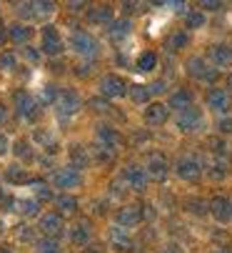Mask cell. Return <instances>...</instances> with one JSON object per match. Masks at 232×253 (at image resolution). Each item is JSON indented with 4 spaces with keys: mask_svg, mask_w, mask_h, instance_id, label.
I'll use <instances>...</instances> for the list:
<instances>
[{
    "mask_svg": "<svg viewBox=\"0 0 232 253\" xmlns=\"http://www.w3.org/2000/svg\"><path fill=\"white\" fill-rule=\"evenodd\" d=\"M70 45H72L75 53L88 55V58H93V55L98 53V43H95V38H93L90 33H85V30H75V33L70 35Z\"/></svg>",
    "mask_w": 232,
    "mask_h": 253,
    "instance_id": "1",
    "label": "cell"
},
{
    "mask_svg": "<svg viewBox=\"0 0 232 253\" xmlns=\"http://www.w3.org/2000/svg\"><path fill=\"white\" fill-rule=\"evenodd\" d=\"M40 50L48 53V55H58L63 50V38H60V33L53 25L43 28V45H40Z\"/></svg>",
    "mask_w": 232,
    "mask_h": 253,
    "instance_id": "2",
    "label": "cell"
},
{
    "mask_svg": "<svg viewBox=\"0 0 232 253\" xmlns=\"http://www.w3.org/2000/svg\"><path fill=\"white\" fill-rule=\"evenodd\" d=\"M53 183H55L58 188H75L77 183H80V170H77L75 166L60 168V170L53 175Z\"/></svg>",
    "mask_w": 232,
    "mask_h": 253,
    "instance_id": "3",
    "label": "cell"
},
{
    "mask_svg": "<svg viewBox=\"0 0 232 253\" xmlns=\"http://www.w3.org/2000/svg\"><path fill=\"white\" fill-rule=\"evenodd\" d=\"M100 90H102L107 98H120V95L128 93V85H125V81L118 78V76H105V78L100 81Z\"/></svg>",
    "mask_w": 232,
    "mask_h": 253,
    "instance_id": "4",
    "label": "cell"
},
{
    "mask_svg": "<svg viewBox=\"0 0 232 253\" xmlns=\"http://www.w3.org/2000/svg\"><path fill=\"white\" fill-rule=\"evenodd\" d=\"M40 231L45 236H50V238H58V236H63L65 223H63V218H60L58 213H45L43 218H40Z\"/></svg>",
    "mask_w": 232,
    "mask_h": 253,
    "instance_id": "5",
    "label": "cell"
},
{
    "mask_svg": "<svg viewBox=\"0 0 232 253\" xmlns=\"http://www.w3.org/2000/svg\"><path fill=\"white\" fill-rule=\"evenodd\" d=\"M123 178H125V183H128V186H130L133 191H142V188H145V183H147V178H150V175H147V170H145V168H137V166H130V168L125 170V175H123Z\"/></svg>",
    "mask_w": 232,
    "mask_h": 253,
    "instance_id": "6",
    "label": "cell"
},
{
    "mask_svg": "<svg viewBox=\"0 0 232 253\" xmlns=\"http://www.w3.org/2000/svg\"><path fill=\"white\" fill-rule=\"evenodd\" d=\"M177 126H180L182 130H198V128L202 126V113L198 111V108H185L182 116H180V121H177Z\"/></svg>",
    "mask_w": 232,
    "mask_h": 253,
    "instance_id": "7",
    "label": "cell"
},
{
    "mask_svg": "<svg viewBox=\"0 0 232 253\" xmlns=\"http://www.w3.org/2000/svg\"><path fill=\"white\" fill-rule=\"evenodd\" d=\"M187 70H190V76H195V78H200V81H212V78H215V70H210L202 58H190Z\"/></svg>",
    "mask_w": 232,
    "mask_h": 253,
    "instance_id": "8",
    "label": "cell"
},
{
    "mask_svg": "<svg viewBox=\"0 0 232 253\" xmlns=\"http://www.w3.org/2000/svg\"><path fill=\"white\" fill-rule=\"evenodd\" d=\"M210 211H212V215H215L220 223H227V221L232 218V201H227V198H215V201L210 203Z\"/></svg>",
    "mask_w": 232,
    "mask_h": 253,
    "instance_id": "9",
    "label": "cell"
},
{
    "mask_svg": "<svg viewBox=\"0 0 232 253\" xmlns=\"http://www.w3.org/2000/svg\"><path fill=\"white\" fill-rule=\"evenodd\" d=\"M58 105H60L63 116H70V113H75L77 108H80V98H77V93H72V90H63L58 95Z\"/></svg>",
    "mask_w": 232,
    "mask_h": 253,
    "instance_id": "10",
    "label": "cell"
},
{
    "mask_svg": "<svg viewBox=\"0 0 232 253\" xmlns=\"http://www.w3.org/2000/svg\"><path fill=\"white\" fill-rule=\"evenodd\" d=\"M140 208L137 206H125L120 213H118V223L123 226V228H133V226H137L140 223Z\"/></svg>",
    "mask_w": 232,
    "mask_h": 253,
    "instance_id": "11",
    "label": "cell"
},
{
    "mask_svg": "<svg viewBox=\"0 0 232 253\" xmlns=\"http://www.w3.org/2000/svg\"><path fill=\"white\" fill-rule=\"evenodd\" d=\"M177 173H180V178L195 180V178H200L202 168H200V163H198V161H192V158H182V161H180V166H177Z\"/></svg>",
    "mask_w": 232,
    "mask_h": 253,
    "instance_id": "12",
    "label": "cell"
},
{
    "mask_svg": "<svg viewBox=\"0 0 232 253\" xmlns=\"http://www.w3.org/2000/svg\"><path fill=\"white\" fill-rule=\"evenodd\" d=\"M15 105H18V113L23 116V118H33L35 116V100H33V95L30 93H18L15 95Z\"/></svg>",
    "mask_w": 232,
    "mask_h": 253,
    "instance_id": "13",
    "label": "cell"
},
{
    "mask_svg": "<svg viewBox=\"0 0 232 253\" xmlns=\"http://www.w3.org/2000/svg\"><path fill=\"white\" fill-rule=\"evenodd\" d=\"M145 170H147V175H152V178H165V173H167V163H165L163 156H150Z\"/></svg>",
    "mask_w": 232,
    "mask_h": 253,
    "instance_id": "14",
    "label": "cell"
},
{
    "mask_svg": "<svg viewBox=\"0 0 232 253\" xmlns=\"http://www.w3.org/2000/svg\"><path fill=\"white\" fill-rule=\"evenodd\" d=\"M207 105L215 108V111H227V105H230V95H227V90H222V88L210 90V95H207Z\"/></svg>",
    "mask_w": 232,
    "mask_h": 253,
    "instance_id": "15",
    "label": "cell"
},
{
    "mask_svg": "<svg viewBox=\"0 0 232 253\" xmlns=\"http://www.w3.org/2000/svg\"><path fill=\"white\" fill-rule=\"evenodd\" d=\"M210 58H212V63H215L217 68H227V65L232 63V50H230L227 45H215V48L210 50Z\"/></svg>",
    "mask_w": 232,
    "mask_h": 253,
    "instance_id": "16",
    "label": "cell"
},
{
    "mask_svg": "<svg viewBox=\"0 0 232 253\" xmlns=\"http://www.w3.org/2000/svg\"><path fill=\"white\" fill-rule=\"evenodd\" d=\"M110 243L118 248V251H130V248H133V243H130L125 228H120V226H115V228L110 231Z\"/></svg>",
    "mask_w": 232,
    "mask_h": 253,
    "instance_id": "17",
    "label": "cell"
},
{
    "mask_svg": "<svg viewBox=\"0 0 232 253\" xmlns=\"http://www.w3.org/2000/svg\"><path fill=\"white\" fill-rule=\"evenodd\" d=\"M165 118H167V108L160 105V103L150 105V108H147V113H145V121H147L150 126H158V123H163Z\"/></svg>",
    "mask_w": 232,
    "mask_h": 253,
    "instance_id": "18",
    "label": "cell"
},
{
    "mask_svg": "<svg viewBox=\"0 0 232 253\" xmlns=\"http://www.w3.org/2000/svg\"><path fill=\"white\" fill-rule=\"evenodd\" d=\"M33 3V13L35 18H45V15H53L55 13V0H30Z\"/></svg>",
    "mask_w": 232,
    "mask_h": 253,
    "instance_id": "19",
    "label": "cell"
},
{
    "mask_svg": "<svg viewBox=\"0 0 232 253\" xmlns=\"http://www.w3.org/2000/svg\"><path fill=\"white\" fill-rule=\"evenodd\" d=\"M130 20H118V23H112V28H110V38L115 41V43H120L123 38H128L130 35Z\"/></svg>",
    "mask_w": 232,
    "mask_h": 253,
    "instance_id": "20",
    "label": "cell"
},
{
    "mask_svg": "<svg viewBox=\"0 0 232 253\" xmlns=\"http://www.w3.org/2000/svg\"><path fill=\"white\" fill-rule=\"evenodd\" d=\"M88 20H90V23H100V25H107V23L112 20V10H110L107 5L93 8V10L88 13Z\"/></svg>",
    "mask_w": 232,
    "mask_h": 253,
    "instance_id": "21",
    "label": "cell"
},
{
    "mask_svg": "<svg viewBox=\"0 0 232 253\" xmlns=\"http://www.w3.org/2000/svg\"><path fill=\"white\" fill-rule=\"evenodd\" d=\"M30 35H33V30L28 25H13L10 28V41L13 43H28Z\"/></svg>",
    "mask_w": 232,
    "mask_h": 253,
    "instance_id": "22",
    "label": "cell"
},
{
    "mask_svg": "<svg viewBox=\"0 0 232 253\" xmlns=\"http://www.w3.org/2000/svg\"><path fill=\"white\" fill-rule=\"evenodd\" d=\"M155 65H158V55H155V53H142V55L137 58V70H142V73L152 70Z\"/></svg>",
    "mask_w": 232,
    "mask_h": 253,
    "instance_id": "23",
    "label": "cell"
},
{
    "mask_svg": "<svg viewBox=\"0 0 232 253\" xmlns=\"http://www.w3.org/2000/svg\"><path fill=\"white\" fill-rule=\"evenodd\" d=\"M98 138L102 143V148H107V151H115V146H118V135L112 130H98Z\"/></svg>",
    "mask_w": 232,
    "mask_h": 253,
    "instance_id": "24",
    "label": "cell"
},
{
    "mask_svg": "<svg viewBox=\"0 0 232 253\" xmlns=\"http://www.w3.org/2000/svg\"><path fill=\"white\" fill-rule=\"evenodd\" d=\"M190 100H192V95L187 90H177L170 98V108H190Z\"/></svg>",
    "mask_w": 232,
    "mask_h": 253,
    "instance_id": "25",
    "label": "cell"
},
{
    "mask_svg": "<svg viewBox=\"0 0 232 253\" xmlns=\"http://www.w3.org/2000/svg\"><path fill=\"white\" fill-rule=\"evenodd\" d=\"M70 236H72V243H77V246H80V243H88V241H90V228L80 223V226H75V228H72Z\"/></svg>",
    "mask_w": 232,
    "mask_h": 253,
    "instance_id": "26",
    "label": "cell"
},
{
    "mask_svg": "<svg viewBox=\"0 0 232 253\" xmlns=\"http://www.w3.org/2000/svg\"><path fill=\"white\" fill-rule=\"evenodd\" d=\"M37 253H60V246L55 238H43V241H37Z\"/></svg>",
    "mask_w": 232,
    "mask_h": 253,
    "instance_id": "27",
    "label": "cell"
},
{
    "mask_svg": "<svg viewBox=\"0 0 232 253\" xmlns=\"http://www.w3.org/2000/svg\"><path fill=\"white\" fill-rule=\"evenodd\" d=\"M55 203H58V208H60V211H65V213H72V211L77 208V201H75L72 196H60Z\"/></svg>",
    "mask_w": 232,
    "mask_h": 253,
    "instance_id": "28",
    "label": "cell"
},
{
    "mask_svg": "<svg viewBox=\"0 0 232 253\" xmlns=\"http://www.w3.org/2000/svg\"><path fill=\"white\" fill-rule=\"evenodd\" d=\"M182 45H187V33H175L172 38L167 41V48H172V50H177Z\"/></svg>",
    "mask_w": 232,
    "mask_h": 253,
    "instance_id": "29",
    "label": "cell"
},
{
    "mask_svg": "<svg viewBox=\"0 0 232 253\" xmlns=\"http://www.w3.org/2000/svg\"><path fill=\"white\" fill-rule=\"evenodd\" d=\"M202 23H205L202 13H187V28H200Z\"/></svg>",
    "mask_w": 232,
    "mask_h": 253,
    "instance_id": "30",
    "label": "cell"
},
{
    "mask_svg": "<svg viewBox=\"0 0 232 253\" xmlns=\"http://www.w3.org/2000/svg\"><path fill=\"white\" fill-rule=\"evenodd\" d=\"M0 68H3V70H13L15 68V55L13 53H3V55H0Z\"/></svg>",
    "mask_w": 232,
    "mask_h": 253,
    "instance_id": "31",
    "label": "cell"
},
{
    "mask_svg": "<svg viewBox=\"0 0 232 253\" xmlns=\"http://www.w3.org/2000/svg\"><path fill=\"white\" fill-rule=\"evenodd\" d=\"M20 213H25V215H35L37 213V201H23L20 203Z\"/></svg>",
    "mask_w": 232,
    "mask_h": 253,
    "instance_id": "32",
    "label": "cell"
},
{
    "mask_svg": "<svg viewBox=\"0 0 232 253\" xmlns=\"http://www.w3.org/2000/svg\"><path fill=\"white\" fill-rule=\"evenodd\" d=\"M8 178L15 180V183H23V180H25V170H18V166H13V168L8 170Z\"/></svg>",
    "mask_w": 232,
    "mask_h": 253,
    "instance_id": "33",
    "label": "cell"
},
{
    "mask_svg": "<svg viewBox=\"0 0 232 253\" xmlns=\"http://www.w3.org/2000/svg\"><path fill=\"white\" fill-rule=\"evenodd\" d=\"M202 10H217L220 8V0H198Z\"/></svg>",
    "mask_w": 232,
    "mask_h": 253,
    "instance_id": "34",
    "label": "cell"
},
{
    "mask_svg": "<svg viewBox=\"0 0 232 253\" xmlns=\"http://www.w3.org/2000/svg\"><path fill=\"white\" fill-rule=\"evenodd\" d=\"M147 95H150V90H145V88H135V90H133V98H135L137 103L147 100Z\"/></svg>",
    "mask_w": 232,
    "mask_h": 253,
    "instance_id": "35",
    "label": "cell"
},
{
    "mask_svg": "<svg viewBox=\"0 0 232 253\" xmlns=\"http://www.w3.org/2000/svg\"><path fill=\"white\" fill-rule=\"evenodd\" d=\"M85 3H88V0H67V8L70 10H83Z\"/></svg>",
    "mask_w": 232,
    "mask_h": 253,
    "instance_id": "36",
    "label": "cell"
},
{
    "mask_svg": "<svg viewBox=\"0 0 232 253\" xmlns=\"http://www.w3.org/2000/svg\"><path fill=\"white\" fill-rule=\"evenodd\" d=\"M125 8L128 10H140V0H125Z\"/></svg>",
    "mask_w": 232,
    "mask_h": 253,
    "instance_id": "37",
    "label": "cell"
},
{
    "mask_svg": "<svg viewBox=\"0 0 232 253\" xmlns=\"http://www.w3.org/2000/svg\"><path fill=\"white\" fill-rule=\"evenodd\" d=\"M167 5H172V8H182V5H185V0H167Z\"/></svg>",
    "mask_w": 232,
    "mask_h": 253,
    "instance_id": "38",
    "label": "cell"
},
{
    "mask_svg": "<svg viewBox=\"0 0 232 253\" xmlns=\"http://www.w3.org/2000/svg\"><path fill=\"white\" fill-rule=\"evenodd\" d=\"M5 116H8V113H5V108H3V105H0V126H3V121H5Z\"/></svg>",
    "mask_w": 232,
    "mask_h": 253,
    "instance_id": "39",
    "label": "cell"
},
{
    "mask_svg": "<svg viewBox=\"0 0 232 253\" xmlns=\"http://www.w3.org/2000/svg\"><path fill=\"white\" fill-rule=\"evenodd\" d=\"M5 151V138H0V153Z\"/></svg>",
    "mask_w": 232,
    "mask_h": 253,
    "instance_id": "40",
    "label": "cell"
},
{
    "mask_svg": "<svg viewBox=\"0 0 232 253\" xmlns=\"http://www.w3.org/2000/svg\"><path fill=\"white\" fill-rule=\"evenodd\" d=\"M5 41V33H3V28H0V43H3Z\"/></svg>",
    "mask_w": 232,
    "mask_h": 253,
    "instance_id": "41",
    "label": "cell"
},
{
    "mask_svg": "<svg viewBox=\"0 0 232 253\" xmlns=\"http://www.w3.org/2000/svg\"><path fill=\"white\" fill-rule=\"evenodd\" d=\"M215 253H230V251H227V248H220V251H215Z\"/></svg>",
    "mask_w": 232,
    "mask_h": 253,
    "instance_id": "42",
    "label": "cell"
},
{
    "mask_svg": "<svg viewBox=\"0 0 232 253\" xmlns=\"http://www.w3.org/2000/svg\"><path fill=\"white\" fill-rule=\"evenodd\" d=\"M230 88H232V78H230Z\"/></svg>",
    "mask_w": 232,
    "mask_h": 253,
    "instance_id": "43",
    "label": "cell"
}]
</instances>
